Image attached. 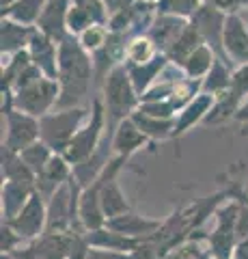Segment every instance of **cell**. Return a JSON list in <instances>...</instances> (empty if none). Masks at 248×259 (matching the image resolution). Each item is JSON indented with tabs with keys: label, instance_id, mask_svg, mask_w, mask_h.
<instances>
[{
	"label": "cell",
	"instance_id": "cell-8",
	"mask_svg": "<svg viewBox=\"0 0 248 259\" xmlns=\"http://www.w3.org/2000/svg\"><path fill=\"white\" fill-rule=\"evenodd\" d=\"M7 225H9L22 240H28V242L39 240L47 229V203H45V199L35 190V194L28 199V203L22 207V212Z\"/></svg>",
	"mask_w": 248,
	"mask_h": 259
},
{
	"label": "cell",
	"instance_id": "cell-20",
	"mask_svg": "<svg viewBox=\"0 0 248 259\" xmlns=\"http://www.w3.org/2000/svg\"><path fill=\"white\" fill-rule=\"evenodd\" d=\"M84 240L91 248H104V250H117V253H130L134 255V250L140 246L142 240L127 238L123 233H117L108 227H102L97 231H86Z\"/></svg>",
	"mask_w": 248,
	"mask_h": 259
},
{
	"label": "cell",
	"instance_id": "cell-26",
	"mask_svg": "<svg viewBox=\"0 0 248 259\" xmlns=\"http://www.w3.org/2000/svg\"><path fill=\"white\" fill-rule=\"evenodd\" d=\"M47 0H15L7 9H3V18H11L26 26H37L39 18L45 9Z\"/></svg>",
	"mask_w": 248,
	"mask_h": 259
},
{
	"label": "cell",
	"instance_id": "cell-37",
	"mask_svg": "<svg viewBox=\"0 0 248 259\" xmlns=\"http://www.w3.org/2000/svg\"><path fill=\"white\" fill-rule=\"evenodd\" d=\"M203 3L218 7V9L227 11V13H231V11H239V9L244 7V0H203Z\"/></svg>",
	"mask_w": 248,
	"mask_h": 259
},
{
	"label": "cell",
	"instance_id": "cell-10",
	"mask_svg": "<svg viewBox=\"0 0 248 259\" xmlns=\"http://www.w3.org/2000/svg\"><path fill=\"white\" fill-rule=\"evenodd\" d=\"M71 175H74V166L65 160V156L54 153L50 164L45 166V171L41 175H37L35 190L41 194V197L45 199V203H47V201H50L54 194H57L63 186L71 180Z\"/></svg>",
	"mask_w": 248,
	"mask_h": 259
},
{
	"label": "cell",
	"instance_id": "cell-31",
	"mask_svg": "<svg viewBox=\"0 0 248 259\" xmlns=\"http://www.w3.org/2000/svg\"><path fill=\"white\" fill-rule=\"evenodd\" d=\"M76 39H78L80 46H82L89 54H95V52H100L102 48L108 44L110 30H108V26H104V24H95V26H89L82 32V35H78Z\"/></svg>",
	"mask_w": 248,
	"mask_h": 259
},
{
	"label": "cell",
	"instance_id": "cell-34",
	"mask_svg": "<svg viewBox=\"0 0 248 259\" xmlns=\"http://www.w3.org/2000/svg\"><path fill=\"white\" fill-rule=\"evenodd\" d=\"M22 242L24 240L18 236V233H15L7 223H3V227H0V248H3V255H15L20 250Z\"/></svg>",
	"mask_w": 248,
	"mask_h": 259
},
{
	"label": "cell",
	"instance_id": "cell-22",
	"mask_svg": "<svg viewBox=\"0 0 248 259\" xmlns=\"http://www.w3.org/2000/svg\"><path fill=\"white\" fill-rule=\"evenodd\" d=\"M231 80H233V67L222 59H216L212 71L201 80V93L214 95L216 100L229 93L231 89Z\"/></svg>",
	"mask_w": 248,
	"mask_h": 259
},
{
	"label": "cell",
	"instance_id": "cell-38",
	"mask_svg": "<svg viewBox=\"0 0 248 259\" xmlns=\"http://www.w3.org/2000/svg\"><path fill=\"white\" fill-rule=\"evenodd\" d=\"M179 259H212L210 253H201V250H181Z\"/></svg>",
	"mask_w": 248,
	"mask_h": 259
},
{
	"label": "cell",
	"instance_id": "cell-40",
	"mask_svg": "<svg viewBox=\"0 0 248 259\" xmlns=\"http://www.w3.org/2000/svg\"><path fill=\"white\" fill-rule=\"evenodd\" d=\"M239 15H242V20L246 22V26H248V7H244V9H239Z\"/></svg>",
	"mask_w": 248,
	"mask_h": 259
},
{
	"label": "cell",
	"instance_id": "cell-43",
	"mask_svg": "<svg viewBox=\"0 0 248 259\" xmlns=\"http://www.w3.org/2000/svg\"><path fill=\"white\" fill-rule=\"evenodd\" d=\"M3 259H18V257H13V255H3Z\"/></svg>",
	"mask_w": 248,
	"mask_h": 259
},
{
	"label": "cell",
	"instance_id": "cell-3",
	"mask_svg": "<svg viewBox=\"0 0 248 259\" xmlns=\"http://www.w3.org/2000/svg\"><path fill=\"white\" fill-rule=\"evenodd\" d=\"M91 117V104L89 106H78V108H65V110H52L50 115L39 119L41 127V141L50 147L54 153H65L69 143L74 141L78 130L86 123Z\"/></svg>",
	"mask_w": 248,
	"mask_h": 259
},
{
	"label": "cell",
	"instance_id": "cell-16",
	"mask_svg": "<svg viewBox=\"0 0 248 259\" xmlns=\"http://www.w3.org/2000/svg\"><path fill=\"white\" fill-rule=\"evenodd\" d=\"M37 26H26L11 18H3L0 22V54L13 56L22 50H28L30 39L35 37Z\"/></svg>",
	"mask_w": 248,
	"mask_h": 259
},
{
	"label": "cell",
	"instance_id": "cell-41",
	"mask_svg": "<svg viewBox=\"0 0 248 259\" xmlns=\"http://www.w3.org/2000/svg\"><path fill=\"white\" fill-rule=\"evenodd\" d=\"M15 0H0V9H7L9 5H13Z\"/></svg>",
	"mask_w": 248,
	"mask_h": 259
},
{
	"label": "cell",
	"instance_id": "cell-29",
	"mask_svg": "<svg viewBox=\"0 0 248 259\" xmlns=\"http://www.w3.org/2000/svg\"><path fill=\"white\" fill-rule=\"evenodd\" d=\"M20 156H22V160L26 162V166H28L35 175H41V173L45 171V166L50 164L54 151L47 147L43 141H37V143L30 145V147H26L24 151H20Z\"/></svg>",
	"mask_w": 248,
	"mask_h": 259
},
{
	"label": "cell",
	"instance_id": "cell-39",
	"mask_svg": "<svg viewBox=\"0 0 248 259\" xmlns=\"http://www.w3.org/2000/svg\"><path fill=\"white\" fill-rule=\"evenodd\" d=\"M235 121H237V123H246V125H248V100L242 104V108L237 110Z\"/></svg>",
	"mask_w": 248,
	"mask_h": 259
},
{
	"label": "cell",
	"instance_id": "cell-21",
	"mask_svg": "<svg viewBox=\"0 0 248 259\" xmlns=\"http://www.w3.org/2000/svg\"><path fill=\"white\" fill-rule=\"evenodd\" d=\"M3 223L13 221L35 194V184H20V182H3Z\"/></svg>",
	"mask_w": 248,
	"mask_h": 259
},
{
	"label": "cell",
	"instance_id": "cell-23",
	"mask_svg": "<svg viewBox=\"0 0 248 259\" xmlns=\"http://www.w3.org/2000/svg\"><path fill=\"white\" fill-rule=\"evenodd\" d=\"M132 121L142 134L147 136L151 143L156 141H173V132H175V119H158V117H149L145 112L136 110L132 115Z\"/></svg>",
	"mask_w": 248,
	"mask_h": 259
},
{
	"label": "cell",
	"instance_id": "cell-35",
	"mask_svg": "<svg viewBox=\"0 0 248 259\" xmlns=\"http://www.w3.org/2000/svg\"><path fill=\"white\" fill-rule=\"evenodd\" d=\"M86 259H134L130 253H117V250H104V248H89Z\"/></svg>",
	"mask_w": 248,
	"mask_h": 259
},
{
	"label": "cell",
	"instance_id": "cell-7",
	"mask_svg": "<svg viewBox=\"0 0 248 259\" xmlns=\"http://www.w3.org/2000/svg\"><path fill=\"white\" fill-rule=\"evenodd\" d=\"M227 11L218 9L214 5H203L201 9L194 13V18L190 20V24L199 30L203 44H207L212 50L218 54V59L229 63L227 52H225V24H227ZM231 65V63H229Z\"/></svg>",
	"mask_w": 248,
	"mask_h": 259
},
{
	"label": "cell",
	"instance_id": "cell-17",
	"mask_svg": "<svg viewBox=\"0 0 248 259\" xmlns=\"http://www.w3.org/2000/svg\"><path fill=\"white\" fill-rule=\"evenodd\" d=\"M106 227L117 231V233H123V236H127V238L145 240V238H151L154 233H158L160 229H162V221L127 212L123 216H117V218H113V221H108Z\"/></svg>",
	"mask_w": 248,
	"mask_h": 259
},
{
	"label": "cell",
	"instance_id": "cell-12",
	"mask_svg": "<svg viewBox=\"0 0 248 259\" xmlns=\"http://www.w3.org/2000/svg\"><path fill=\"white\" fill-rule=\"evenodd\" d=\"M78 221L82 225L84 233L86 231H97L106 227L108 218L104 214L102 207V197H100V184L93 182L80 192V203H78Z\"/></svg>",
	"mask_w": 248,
	"mask_h": 259
},
{
	"label": "cell",
	"instance_id": "cell-13",
	"mask_svg": "<svg viewBox=\"0 0 248 259\" xmlns=\"http://www.w3.org/2000/svg\"><path fill=\"white\" fill-rule=\"evenodd\" d=\"M149 145H151V141L140 132L138 125L132 121V117L121 121V123L117 125V130H115L113 139H110V149H113V156L125 158V160H130L136 151L145 149V147H149Z\"/></svg>",
	"mask_w": 248,
	"mask_h": 259
},
{
	"label": "cell",
	"instance_id": "cell-36",
	"mask_svg": "<svg viewBox=\"0 0 248 259\" xmlns=\"http://www.w3.org/2000/svg\"><path fill=\"white\" fill-rule=\"evenodd\" d=\"M136 3H138V0H104V5H106V9H108V13H110V15L132 9V7H134Z\"/></svg>",
	"mask_w": 248,
	"mask_h": 259
},
{
	"label": "cell",
	"instance_id": "cell-33",
	"mask_svg": "<svg viewBox=\"0 0 248 259\" xmlns=\"http://www.w3.org/2000/svg\"><path fill=\"white\" fill-rule=\"evenodd\" d=\"M140 112H145L149 117H158V119H175L177 110L171 102H142L140 104Z\"/></svg>",
	"mask_w": 248,
	"mask_h": 259
},
{
	"label": "cell",
	"instance_id": "cell-25",
	"mask_svg": "<svg viewBox=\"0 0 248 259\" xmlns=\"http://www.w3.org/2000/svg\"><path fill=\"white\" fill-rule=\"evenodd\" d=\"M216 59H218V54H216L207 44H203L188 56V61L183 63L181 71L192 80H203L212 71Z\"/></svg>",
	"mask_w": 248,
	"mask_h": 259
},
{
	"label": "cell",
	"instance_id": "cell-4",
	"mask_svg": "<svg viewBox=\"0 0 248 259\" xmlns=\"http://www.w3.org/2000/svg\"><path fill=\"white\" fill-rule=\"evenodd\" d=\"M106 127H108V123H106V110H104L102 95H93L91 117L78 130L74 141L69 143V147L65 149V153H63L71 166L89 160L91 156H95V153L100 151V143H102V136H104V130Z\"/></svg>",
	"mask_w": 248,
	"mask_h": 259
},
{
	"label": "cell",
	"instance_id": "cell-1",
	"mask_svg": "<svg viewBox=\"0 0 248 259\" xmlns=\"http://www.w3.org/2000/svg\"><path fill=\"white\" fill-rule=\"evenodd\" d=\"M59 87L61 97L57 110L89 106V97L95 87V67L91 54L76 37H67L59 44ZM93 100V97H91Z\"/></svg>",
	"mask_w": 248,
	"mask_h": 259
},
{
	"label": "cell",
	"instance_id": "cell-24",
	"mask_svg": "<svg viewBox=\"0 0 248 259\" xmlns=\"http://www.w3.org/2000/svg\"><path fill=\"white\" fill-rule=\"evenodd\" d=\"M0 162H3V182H20V184H35L37 175L26 166L18 151L3 147L0 151Z\"/></svg>",
	"mask_w": 248,
	"mask_h": 259
},
{
	"label": "cell",
	"instance_id": "cell-18",
	"mask_svg": "<svg viewBox=\"0 0 248 259\" xmlns=\"http://www.w3.org/2000/svg\"><path fill=\"white\" fill-rule=\"evenodd\" d=\"M169 65H171L169 56L160 52L156 59L149 61V63H142V65H127L125 63V67H127V74H130V78H132V84L136 89V93L142 97L160 78H162V74L166 71Z\"/></svg>",
	"mask_w": 248,
	"mask_h": 259
},
{
	"label": "cell",
	"instance_id": "cell-42",
	"mask_svg": "<svg viewBox=\"0 0 248 259\" xmlns=\"http://www.w3.org/2000/svg\"><path fill=\"white\" fill-rule=\"evenodd\" d=\"M142 3H149V5H158L160 0H142Z\"/></svg>",
	"mask_w": 248,
	"mask_h": 259
},
{
	"label": "cell",
	"instance_id": "cell-2",
	"mask_svg": "<svg viewBox=\"0 0 248 259\" xmlns=\"http://www.w3.org/2000/svg\"><path fill=\"white\" fill-rule=\"evenodd\" d=\"M102 102H104V110H106V123L110 130V139H113L117 125L121 121L130 119L140 108V95L136 93V89L132 84V78L127 74L125 63L117 65L108 74V78L104 80Z\"/></svg>",
	"mask_w": 248,
	"mask_h": 259
},
{
	"label": "cell",
	"instance_id": "cell-32",
	"mask_svg": "<svg viewBox=\"0 0 248 259\" xmlns=\"http://www.w3.org/2000/svg\"><path fill=\"white\" fill-rule=\"evenodd\" d=\"M71 5L76 7V9L82 11L89 22L93 24H104V26H108V20H110V13L106 9V5H104V0H71Z\"/></svg>",
	"mask_w": 248,
	"mask_h": 259
},
{
	"label": "cell",
	"instance_id": "cell-15",
	"mask_svg": "<svg viewBox=\"0 0 248 259\" xmlns=\"http://www.w3.org/2000/svg\"><path fill=\"white\" fill-rule=\"evenodd\" d=\"M69 3L71 0H47L41 18L37 22V30L47 35L50 39H54L57 44H61L63 39L69 37V30H67Z\"/></svg>",
	"mask_w": 248,
	"mask_h": 259
},
{
	"label": "cell",
	"instance_id": "cell-6",
	"mask_svg": "<svg viewBox=\"0 0 248 259\" xmlns=\"http://www.w3.org/2000/svg\"><path fill=\"white\" fill-rule=\"evenodd\" d=\"M59 97H61L59 80H52V78L43 76L30 87L15 91L11 95V104L18 110L26 112V115H30V117L41 119L45 115H50L52 110H57Z\"/></svg>",
	"mask_w": 248,
	"mask_h": 259
},
{
	"label": "cell",
	"instance_id": "cell-5",
	"mask_svg": "<svg viewBox=\"0 0 248 259\" xmlns=\"http://www.w3.org/2000/svg\"><path fill=\"white\" fill-rule=\"evenodd\" d=\"M3 147L18 153L41 141L39 119L15 108L11 104V95H3Z\"/></svg>",
	"mask_w": 248,
	"mask_h": 259
},
{
	"label": "cell",
	"instance_id": "cell-44",
	"mask_svg": "<svg viewBox=\"0 0 248 259\" xmlns=\"http://www.w3.org/2000/svg\"><path fill=\"white\" fill-rule=\"evenodd\" d=\"M244 7H248V0H244ZM244 7H242V9H244Z\"/></svg>",
	"mask_w": 248,
	"mask_h": 259
},
{
	"label": "cell",
	"instance_id": "cell-19",
	"mask_svg": "<svg viewBox=\"0 0 248 259\" xmlns=\"http://www.w3.org/2000/svg\"><path fill=\"white\" fill-rule=\"evenodd\" d=\"M188 20H181V18H175V15H164V13H158L156 22L151 24V28L147 35L154 39V44L158 46V50L166 54L171 50V46L177 41V39L183 35V30L188 28Z\"/></svg>",
	"mask_w": 248,
	"mask_h": 259
},
{
	"label": "cell",
	"instance_id": "cell-27",
	"mask_svg": "<svg viewBox=\"0 0 248 259\" xmlns=\"http://www.w3.org/2000/svg\"><path fill=\"white\" fill-rule=\"evenodd\" d=\"M199 46H203V39H201V35H199V30L192 26V24H188V28L183 30V35L171 46V50L166 52V56H169L171 65L181 69L183 63L188 61V56L194 52Z\"/></svg>",
	"mask_w": 248,
	"mask_h": 259
},
{
	"label": "cell",
	"instance_id": "cell-28",
	"mask_svg": "<svg viewBox=\"0 0 248 259\" xmlns=\"http://www.w3.org/2000/svg\"><path fill=\"white\" fill-rule=\"evenodd\" d=\"M160 54L158 46L154 44V39L149 35H136L127 41V50H125V63L127 65H142L154 61Z\"/></svg>",
	"mask_w": 248,
	"mask_h": 259
},
{
	"label": "cell",
	"instance_id": "cell-9",
	"mask_svg": "<svg viewBox=\"0 0 248 259\" xmlns=\"http://www.w3.org/2000/svg\"><path fill=\"white\" fill-rule=\"evenodd\" d=\"M225 52L231 67L248 65V26L239 11H231L225 24Z\"/></svg>",
	"mask_w": 248,
	"mask_h": 259
},
{
	"label": "cell",
	"instance_id": "cell-11",
	"mask_svg": "<svg viewBox=\"0 0 248 259\" xmlns=\"http://www.w3.org/2000/svg\"><path fill=\"white\" fill-rule=\"evenodd\" d=\"M28 54L35 67L43 76L57 80L59 78V44L43 32H35V37L28 44Z\"/></svg>",
	"mask_w": 248,
	"mask_h": 259
},
{
	"label": "cell",
	"instance_id": "cell-14",
	"mask_svg": "<svg viewBox=\"0 0 248 259\" xmlns=\"http://www.w3.org/2000/svg\"><path fill=\"white\" fill-rule=\"evenodd\" d=\"M216 106V97L207 95V93H199L194 100H192L188 106H183L177 117H175V132H173V141L181 139L183 134H188L194 125L205 123L207 115L212 112V108Z\"/></svg>",
	"mask_w": 248,
	"mask_h": 259
},
{
	"label": "cell",
	"instance_id": "cell-30",
	"mask_svg": "<svg viewBox=\"0 0 248 259\" xmlns=\"http://www.w3.org/2000/svg\"><path fill=\"white\" fill-rule=\"evenodd\" d=\"M205 3L203 0H160L158 3V13L164 15H175V18L181 20H192L194 13L201 9Z\"/></svg>",
	"mask_w": 248,
	"mask_h": 259
}]
</instances>
